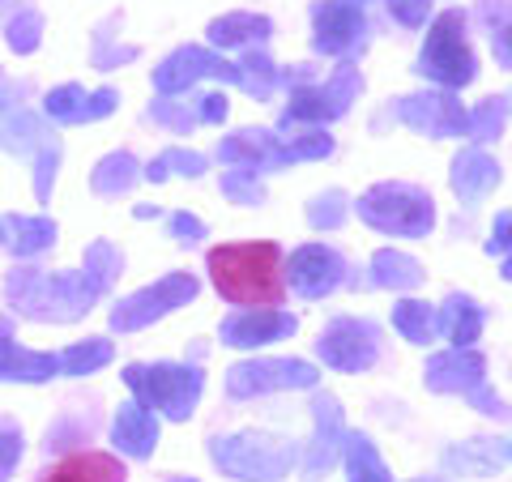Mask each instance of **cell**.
<instances>
[{"mask_svg":"<svg viewBox=\"0 0 512 482\" xmlns=\"http://www.w3.org/2000/svg\"><path fill=\"white\" fill-rule=\"evenodd\" d=\"M295 448L282 444L274 436H227V440H214V461L227 470L231 478H244V482H278L291 474L295 465Z\"/></svg>","mask_w":512,"mask_h":482,"instance_id":"8992f818","label":"cell"},{"mask_svg":"<svg viewBox=\"0 0 512 482\" xmlns=\"http://www.w3.org/2000/svg\"><path fill=\"white\" fill-rule=\"evenodd\" d=\"M316 367L303 359H252L235 363L227 372V393L231 397H256V393H274V389H312Z\"/></svg>","mask_w":512,"mask_h":482,"instance_id":"9c48e42d","label":"cell"},{"mask_svg":"<svg viewBox=\"0 0 512 482\" xmlns=\"http://www.w3.org/2000/svg\"><path fill=\"white\" fill-rule=\"evenodd\" d=\"M466 397H470V406H474L478 414H491V419H504V414H508V406H504V401H500V397H495V393L487 389V380L478 384V389H470Z\"/></svg>","mask_w":512,"mask_h":482,"instance_id":"f6af8a7d","label":"cell"},{"mask_svg":"<svg viewBox=\"0 0 512 482\" xmlns=\"http://www.w3.org/2000/svg\"><path fill=\"white\" fill-rule=\"evenodd\" d=\"M43 111L56 124H90V120H103V116L116 111V90L86 94L82 86H60V90H52L43 99Z\"/></svg>","mask_w":512,"mask_h":482,"instance_id":"ac0fdd59","label":"cell"},{"mask_svg":"<svg viewBox=\"0 0 512 482\" xmlns=\"http://www.w3.org/2000/svg\"><path fill=\"white\" fill-rule=\"evenodd\" d=\"M171 235L180 239V244H197V239H205V222L192 214H171Z\"/></svg>","mask_w":512,"mask_h":482,"instance_id":"bcb514c9","label":"cell"},{"mask_svg":"<svg viewBox=\"0 0 512 482\" xmlns=\"http://www.w3.org/2000/svg\"><path fill=\"white\" fill-rule=\"evenodd\" d=\"M419 73L431 77V82H440L444 90H461V86L474 82L478 64H474V47L466 39V18H461V9H448L431 22L423 56H419Z\"/></svg>","mask_w":512,"mask_h":482,"instance_id":"5b68a950","label":"cell"},{"mask_svg":"<svg viewBox=\"0 0 512 482\" xmlns=\"http://www.w3.org/2000/svg\"><path fill=\"white\" fill-rule=\"evenodd\" d=\"M5 222V248L18 256H35L56 244V222L52 218H0Z\"/></svg>","mask_w":512,"mask_h":482,"instance_id":"4316f807","label":"cell"},{"mask_svg":"<svg viewBox=\"0 0 512 482\" xmlns=\"http://www.w3.org/2000/svg\"><path fill=\"white\" fill-rule=\"evenodd\" d=\"M316 436L308 444V457H303V478L316 482L320 474H329V465L338 461L342 453V440H346V427H342V410L333 397H316Z\"/></svg>","mask_w":512,"mask_h":482,"instance_id":"e0dca14e","label":"cell"},{"mask_svg":"<svg viewBox=\"0 0 512 482\" xmlns=\"http://www.w3.org/2000/svg\"><path fill=\"white\" fill-rule=\"evenodd\" d=\"M18 457H22V431L13 423H0V478L13 474Z\"/></svg>","mask_w":512,"mask_h":482,"instance_id":"7bdbcfd3","label":"cell"},{"mask_svg":"<svg viewBox=\"0 0 512 482\" xmlns=\"http://www.w3.org/2000/svg\"><path fill=\"white\" fill-rule=\"evenodd\" d=\"M393 329L402 333L406 342L427 346V342H436V337H440V312L427 308V303L406 299V303H397V308H393Z\"/></svg>","mask_w":512,"mask_h":482,"instance_id":"83f0119b","label":"cell"},{"mask_svg":"<svg viewBox=\"0 0 512 482\" xmlns=\"http://www.w3.org/2000/svg\"><path fill=\"white\" fill-rule=\"evenodd\" d=\"M124 384L137 393L141 406L163 410L171 423H184L192 406L201 401L205 376L201 367H188V363H133L124 367Z\"/></svg>","mask_w":512,"mask_h":482,"instance_id":"3957f363","label":"cell"},{"mask_svg":"<svg viewBox=\"0 0 512 482\" xmlns=\"http://www.w3.org/2000/svg\"><path fill=\"white\" fill-rule=\"evenodd\" d=\"M56 372H60V355H35V350H22L18 342L0 337V380L39 384V380H52Z\"/></svg>","mask_w":512,"mask_h":482,"instance_id":"603a6c76","label":"cell"},{"mask_svg":"<svg viewBox=\"0 0 512 482\" xmlns=\"http://www.w3.org/2000/svg\"><path fill=\"white\" fill-rule=\"evenodd\" d=\"M342 457H346V478L350 482H393V474L384 470V461H380V453L372 448L367 436H346Z\"/></svg>","mask_w":512,"mask_h":482,"instance_id":"f1b7e54d","label":"cell"},{"mask_svg":"<svg viewBox=\"0 0 512 482\" xmlns=\"http://www.w3.org/2000/svg\"><path fill=\"white\" fill-rule=\"evenodd\" d=\"M227 111H231V103L222 99V94H201V124H222Z\"/></svg>","mask_w":512,"mask_h":482,"instance_id":"7dc6e473","label":"cell"},{"mask_svg":"<svg viewBox=\"0 0 512 482\" xmlns=\"http://www.w3.org/2000/svg\"><path fill=\"white\" fill-rule=\"evenodd\" d=\"M363 90V77H359V64H338V73H333L329 86H299L291 94V107L282 111V124H329L346 116L350 99Z\"/></svg>","mask_w":512,"mask_h":482,"instance_id":"52a82bcc","label":"cell"},{"mask_svg":"<svg viewBox=\"0 0 512 482\" xmlns=\"http://www.w3.org/2000/svg\"><path fill=\"white\" fill-rule=\"evenodd\" d=\"M350 5H359V9H363V5H367V0H350Z\"/></svg>","mask_w":512,"mask_h":482,"instance_id":"11a10c76","label":"cell"},{"mask_svg":"<svg viewBox=\"0 0 512 482\" xmlns=\"http://www.w3.org/2000/svg\"><path fill=\"white\" fill-rule=\"evenodd\" d=\"M495 184H500V167H495V158H487L483 150H461L457 154L453 192L461 197V205H478Z\"/></svg>","mask_w":512,"mask_h":482,"instance_id":"44dd1931","label":"cell"},{"mask_svg":"<svg viewBox=\"0 0 512 482\" xmlns=\"http://www.w3.org/2000/svg\"><path fill=\"white\" fill-rule=\"evenodd\" d=\"M389 13L402 26H410V30H419L423 22H427V13H431V0H389Z\"/></svg>","mask_w":512,"mask_h":482,"instance_id":"ee69618b","label":"cell"},{"mask_svg":"<svg viewBox=\"0 0 512 482\" xmlns=\"http://www.w3.org/2000/svg\"><path fill=\"white\" fill-rule=\"evenodd\" d=\"M367 43V18L350 0H325L312 9V47L325 56H350Z\"/></svg>","mask_w":512,"mask_h":482,"instance_id":"30bf717a","label":"cell"},{"mask_svg":"<svg viewBox=\"0 0 512 482\" xmlns=\"http://www.w3.org/2000/svg\"><path fill=\"white\" fill-rule=\"evenodd\" d=\"M111 440H116L120 453H128V457H150L158 444V419L141 401H124L116 410V423H111Z\"/></svg>","mask_w":512,"mask_h":482,"instance_id":"ffe728a7","label":"cell"},{"mask_svg":"<svg viewBox=\"0 0 512 482\" xmlns=\"http://www.w3.org/2000/svg\"><path fill=\"white\" fill-rule=\"evenodd\" d=\"M487 252L491 256H504V278L512 282V214H500L491 227V239H487Z\"/></svg>","mask_w":512,"mask_h":482,"instance_id":"ab89813d","label":"cell"},{"mask_svg":"<svg viewBox=\"0 0 512 482\" xmlns=\"http://www.w3.org/2000/svg\"><path fill=\"white\" fill-rule=\"evenodd\" d=\"M397 120L427 137H466L470 111L453 94H410L397 103Z\"/></svg>","mask_w":512,"mask_h":482,"instance_id":"4fadbf2b","label":"cell"},{"mask_svg":"<svg viewBox=\"0 0 512 482\" xmlns=\"http://www.w3.org/2000/svg\"><path fill=\"white\" fill-rule=\"evenodd\" d=\"M171 482H197V478H171Z\"/></svg>","mask_w":512,"mask_h":482,"instance_id":"db71d44e","label":"cell"},{"mask_svg":"<svg viewBox=\"0 0 512 482\" xmlns=\"http://www.w3.org/2000/svg\"><path fill=\"white\" fill-rule=\"evenodd\" d=\"M427 389L436 393H470L478 384L487 380V363L483 355H474V350H448V355H436L427 363Z\"/></svg>","mask_w":512,"mask_h":482,"instance_id":"d6986e66","label":"cell"},{"mask_svg":"<svg viewBox=\"0 0 512 482\" xmlns=\"http://www.w3.org/2000/svg\"><path fill=\"white\" fill-rule=\"evenodd\" d=\"M9 329H13V325H9V320H5V316H0V337H9Z\"/></svg>","mask_w":512,"mask_h":482,"instance_id":"816d5d0a","label":"cell"},{"mask_svg":"<svg viewBox=\"0 0 512 482\" xmlns=\"http://www.w3.org/2000/svg\"><path fill=\"white\" fill-rule=\"evenodd\" d=\"M419 482H444V478H419Z\"/></svg>","mask_w":512,"mask_h":482,"instance_id":"9f6ffc18","label":"cell"},{"mask_svg":"<svg viewBox=\"0 0 512 482\" xmlns=\"http://www.w3.org/2000/svg\"><path fill=\"white\" fill-rule=\"evenodd\" d=\"M316 355L325 359L338 372H363V367L376 363V329L367 320H333V325L320 333Z\"/></svg>","mask_w":512,"mask_h":482,"instance_id":"7c38bea8","label":"cell"},{"mask_svg":"<svg viewBox=\"0 0 512 482\" xmlns=\"http://www.w3.org/2000/svg\"><path fill=\"white\" fill-rule=\"evenodd\" d=\"M120 273V252L111 244H90L86 248V269L82 273H43V269H26L13 265L9 269V303L30 320H77L90 312V303L107 295V286Z\"/></svg>","mask_w":512,"mask_h":482,"instance_id":"6da1fadb","label":"cell"},{"mask_svg":"<svg viewBox=\"0 0 512 482\" xmlns=\"http://www.w3.org/2000/svg\"><path fill=\"white\" fill-rule=\"evenodd\" d=\"M299 329V320L291 312H278V308H244L222 320V342L239 346V350H252V346H265V342H278V337H291Z\"/></svg>","mask_w":512,"mask_h":482,"instance_id":"9a60e30c","label":"cell"},{"mask_svg":"<svg viewBox=\"0 0 512 482\" xmlns=\"http://www.w3.org/2000/svg\"><path fill=\"white\" fill-rule=\"evenodd\" d=\"M222 197H231L235 205H261L265 192H261V184H256V171L239 167V171L222 175Z\"/></svg>","mask_w":512,"mask_h":482,"instance_id":"8d00e7d4","label":"cell"},{"mask_svg":"<svg viewBox=\"0 0 512 482\" xmlns=\"http://www.w3.org/2000/svg\"><path fill=\"white\" fill-rule=\"evenodd\" d=\"M9 99H13V90H9V86H5V77H0V107H5V103H9Z\"/></svg>","mask_w":512,"mask_h":482,"instance_id":"f907efd6","label":"cell"},{"mask_svg":"<svg viewBox=\"0 0 512 482\" xmlns=\"http://www.w3.org/2000/svg\"><path fill=\"white\" fill-rule=\"evenodd\" d=\"M278 82H282V73L274 69V60L261 56V52H248L244 64H239V82L235 86H244L252 99H269Z\"/></svg>","mask_w":512,"mask_h":482,"instance_id":"d6a6232c","label":"cell"},{"mask_svg":"<svg viewBox=\"0 0 512 482\" xmlns=\"http://www.w3.org/2000/svg\"><path fill=\"white\" fill-rule=\"evenodd\" d=\"M483 18H487L491 26H504V18H508V0H487V5H483Z\"/></svg>","mask_w":512,"mask_h":482,"instance_id":"681fc988","label":"cell"},{"mask_svg":"<svg viewBox=\"0 0 512 482\" xmlns=\"http://www.w3.org/2000/svg\"><path fill=\"white\" fill-rule=\"evenodd\" d=\"M218 158L222 163H235V167H248V171H274V167H286L291 163V150H286V141L265 133V128H244V133L227 137L218 146Z\"/></svg>","mask_w":512,"mask_h":482,"instance_id":"2e32d148","label":"cell"},{"mask_svg":"<svg viewBox=\"0 0 512 482\" xmlns=\"http://www.w3.org/2000/svg\"><path fill=\"white\" fill-rule=\"evenodd\" d=\"M504 448H500V440H474V444H466V448H453V453L444 457V465L448 470H461V474H495L504 465Z\"/></svg>","mask_w":512,"mask_h":482,"instance_id":"f546056e","label":"cell"},{"mask_svg":"<svg viewBox=\"0 0 512 482\" xmlns=\"http://www.w3.org/2000/svg\"><path fill=\"white\" fill-rule=\"evenodd\" d=\"M440 333L453 342V350L474 346L478 333H483V308L466 295H448V303L440 308Z\"/></svg>","mask_w":512,"mask_h":482,"instance_id":"cb8c5ba5","label":"cell"},{"mask_svg":"<svg viewBox=\"0 0 512 482\" xmlns=\"http://www.w3.org/2000/svg\"><path fill=\"white\" fill-rule=\"evenodd\" d=\"M274 35V22L261 13H227V18L210 22V43L214 47H248V43H265Z\"/></svg>","mask_w":512,"mask_h":482,"instance_id":"d4e9b609","label":"cell"},{"mask_svg":"<svg viewBox=\"0 0 512 482\" xmlns=\"http://www.w3.org/2000/svg\"><path fill=\"white\" fill-rule=\"evenodd\" d=\"M286 150H291V163H308V158L333 154V137H325V133H303V137L286 141Z\"/></svg>","mask_w":512,"mask_h":482,"instance_id":"60d3db41","label":"cell"},{"mask_svg":"<svg viewBox=\"0 0 512 482\" xmlns=\"http://www.w3.org/2000/svg\"><path fill=\"white\" fill-rule=\"evenodd\" d=\"M210 278L235 308H278L286 299V256L278 244H222L210 252Z\"/></svg>","mask_w":512,"mask_h":482,"instance_id":"7a4b0ae2","label":"cell"},{"mask_svg":"<svg viewBox=\"0 0 512 482\" xmlns=\"http://www.w3.org/2000/svg\"><path fill=\"white\" fill-rule=\"evenodd\" d=\"M491 47H495V60H500L504 69H512V22L495 26V35H491Z\"/></svg>","mask_w":512,"mask_h":482,"instance_id":"c3c4849f","label":"cell"},{"mask_svg":"<svg viewBox=\"0 0 512 482\" xmlns=\"http://www.w3.org/2000/svg\"><path fill=\"white\" fill-rule=\"evenodd\" d=\"M423 282V265L406 252L380 248L372 256V286H384V291H414Z\"/></svg>","mask_w":512,"mask_h":482,"instance_id":"484cf974","label":"cell"},{"mask_svg":"<svg viewBox=\"0 0 512 482\" xmlns=\"http://www.w3.org/2000/svg\"><path fill=\"white\" fill-rule=\"evenodd\" d=\"M359 218L384 235H410L419 239L436 227V205L414 184H376L359 197Z\"/></svg>","mask_w":512,"mask_h":482,"instance_id":"277c9868","label":"cell"},{"mask_svg":"<svg viewBox=\"0 0 512 482\" xmlns=\"http://www.w3.org/2000/svg\"><path fill=\"white\" fill-rule=\"evenodd\" d=\"M504 124H508V103H504V99H487V103H478V107L470 111L466 137H470V141H491V137L504 133Z\"/></svg>","mask_w":512,"mask_h":482,"instance_id":"e575fe53","label":"cell"},{"mask_svg":"<svg viewBox=\"0 0 512 482\" xmlns=\"http://www.w3.org/2000/svg\"><path fill=\"white\" fill-rule=\"evenodd\" d=\"M137 184V163L133 154H107L99 167H94L90 175V188L99 192V197H120V192H128Z\"/></svg>","mask_w":512,"mask_h":482,"instance_id":"4dcf8cb0","label":"cell"},{"mask_svg":"<svg viewBox=\"0 0 512 482\" xmlns=\"http://www.w3.org/2000/svg\"><path fill=\"white\" fill-rule=\"evenodd\" d=\"M124 478L128 474L120 457H111V453H73L43 474V482H124Z\"/></svg>","mask_w":512,"mask_h":482,"instance_id":"7402d4cb","label":"cell"},{"mask_svg":"<svg viewBox=\"0 0 512 482\" xmlns=\"http://www.w3.org/2000/svg\"><path fill=\"white\" fill-rule=\"evenodd\" d=\"M192 295H197V278H192V273H167V278H158L154 286H146V291L120 299L116 308H111V329L116 333L146 329L150 320L167 316L171 308H184Z\"/></svg>","mask_w":512,"mask_h":482,"instance_id":"ba28073f","label":"cell"},{"mask_svg":"<svg viewBox=\"0 0 512 482\" xmlns=\"http://www.w3.org/2000/svg\"><path fill=\"white\" fill-rule=\"evenodd\" d=\"M0 244H5V222H0Z\"/></svg>","mask_w":512,"mask_h":482,"instance_id":"f5cc1de1","label":"cell"},{"mask_svg":"<svg viewBox=\"0 0 512 482\" xmlns=\"http://www.w3.org/2000/svg\"><path fill=\"white\" fill-rule=\"evenodd\" d=\"M39 35H43L39 13H18V18L9 22V47H13V52H35Z\"/></svg>","mask_w":512,"mask_h":482,"instance_id":"f35d334b","label":"cell"},{"mask_svg":"<svg viewBox=\"0 0 512 482\" xmlns=\"http://www.w3.org/2000/svg\"><path fill=\"white\" fill-rule=\"evenodd\" d=\"M56 163H60V146L52 141V146H43V150H39V163H35V197H39V201H47V192H52Z\"/></svg>","mask_w":512,"mask_h":482,"instance_id":"b9f144b4","label":"cell"},{"mask_svg":"<svg viewBox=\"0 0 512 482\" xmlns=\"http://www.w3.org/2000/svg\"><path fill=\"white\" fill-rule=\"evenodd\" d=\"M286 273H291L295 295H303V299H325V295H333L342 286L346 265H342V256L333 252V248L308 244V248H299L291 256V269H286Z\"/></svg>","mask_w":512,"mask_h":482,"instance_id":"5bb4252c","label":"cell"},{"mask_svg":"<svg viewBox=\"0 0 512 482\" xmlns=\"http://www.w3.org/2000/svg\"><path fill=\"white\" fill-rule=\"evenodd\" d=\"M308 222L316 231H338L346 222V192H325V197H316L312 210H308Z\"/></svg>","mask_w":512,"mask_h":482,"instance_id":"74e56055","label":"cell"},{"mask_svg":"<svg viewBox=\"0 0 512 482\" xmlns=\"http://www.w3.org/2000/svg\"><path fill=\"white\" fill-rule=\"evenodd\" d=\"M201 77L239 82V64L222 60V56H214V52H205V47H180V52H171V56L154 69V86H158V94H184V90L197 86Z\"/></svg>","mask_w":512,"mask_h":482,"instance_id":"8fae6325","label":"cell"},{"mask_svg":"<svg viewBox=\"0 0 512 482\" xmlns=\"http://www.w3.org/2000/svg\"><path fill=\"white\" fill-rule=\"evenodd\" d=\"M107 363H111V342H103V337H86V342H77L60 355V372L64 376H90Z\"/></svg>","mask_w":512,"mask_h":482,"instance_id":"1f68e13d","label":"cell"},{"mask_svg":"<svg viewBox=\"0 0 512 482\" xmlns=\"http://www.w3.org/2000/svg\"><path fill=\"white\" fill-rule=\"evenodd\" d=\"M150 116L158 124L175 128V133H188V128L201 124V99H188V103H175V94H158L150 103Z\"/></svg>","mask_w":512,"mask_h":482,"instance_id":"836d02e7","label":"cell"},{"mask_svg":"<svg viewBox=\"0 0 512 482\" xmlns=\"http://www.w3.org/2000/svg\"><path fill=\"white\" fill-rule=\"evenodd\" d=\"M171 167L180 171V175H188V180H197V175L205 171V158H201V154H192V150H167V154H158L154 163L146 167V180H154V184H158V180H167Z\"/></svg>","mask_w":512,"mask_h":482,"instance_id":"d590c367","label":"cell"}]
</instances>
